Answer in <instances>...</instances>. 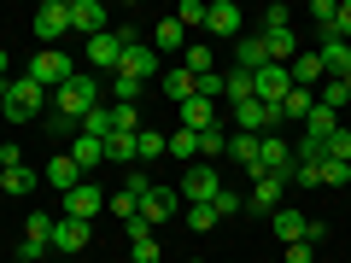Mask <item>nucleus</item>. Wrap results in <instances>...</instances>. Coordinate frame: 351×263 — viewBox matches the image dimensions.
<instances>
[{
    "label": "nucleus",
    "mask_w": 351,
    "mask_h": 263,
    "mask_svg": "<svg viewBox=\"0 0 351 263\" xmlns=\"http://www.w3.org/2000/svg\"><path fill=\"white\" fill-rule=\"evenodd\" d=\"M100 105V76H88V71H76L71 82L53 94V117H64V123H76L82 129V117Z\"/></svg>",
    "instance_id": "obj_1"
},
{
    "label": "nucleus",
    "mask_w": 351,
    "mask_h": 263,
    "mask_svg": "<svg viewBox=\"0 0 351 263\" xmlns=\"http://www.w3.org/2000/svg\"><path fill=\"white\" fill-rule=\"evenodd\" d=\"M47 105H53V94L41 82H29V76H12V82L0 88V112L12 117V123H29V117L47 112Z\"/></svg>",
    "instance_id": "obj_2"
},
{
    "label": "nucleus",
    "mask_w": 351,
    "mask_h": 263,
    "mask_svg": "<svg viewBox=\"0 0 351 263\" xmlns=\"http://www.w3.org/2000/svg\"><path fill=\"white\" fill-rule=\"evenodd\" d=\"M129 41H141V29H135V24H112L106 36H94V41L82 47V59H88V64H100V71H112V76H117V59H123V47H129Z\"/></svg>",
    "instance_id": "obj_3"
},
{
    "label": "nucleus",
    "mask_w": 351,
    "mask_h": 263,
    "mask_svg": "<svg viewBox=\"0 0 351 263\" xmlns=\"http://www.w3.org/2000/svg\"><path fill=\"white\" fill-rule=\"evenodd\" d=\"M24 76H29V82H41L47 94H59V88L76 76V59H71L64 47H41V53H36V64H29Z\"/></svg>",
    "instance_id": "obj_4"
},
{
    "label": "nucleus",
    "mask_w": 351,
    "mask_h": 263,
    "mask_svg": "<svg viewBox=\"0 0 351 263\" xmlns=\"http://www.w3.org/2000/svg\"><path fill=\"white\" fill-rule=\"evenodd\" d=\"M176 193H182V205H211L217 193H223V175H217V164H188Z\"/></svg>",
    "instance_id": "obj_5"
},
{
    "label": "nucleus",
    "mask_w": 351,
    "mask_h": 263,
    "mask_svg": "<svg viewBox=\"0 0 351 263\" xmlns=\"http://www.w3.org/2000/svg\"><path fill=\"white\" fill-rule=\"evenodd\" d=\"M71 36V0H41L36 6V41L41 47H59Z\"/></svg>",
    "instance_id": "obj_6"
},
{
    "label": "nucleus",
    "mask_w": 351,
    "mask_h": 263,
    "mask_svg": "<svg viewBox=\"0 0 351 263\" xmlns=\"http://www.w3.org/2000/svg\"><path fill=\"white\" fill-rule=\"evenodd\" d=\"M170 64L152 53V41H129L123 59H117V76H135V82H152V76H164Z\"/></svg>",
    "instance_id": "obj_7"
},
{
    "label": "nucleus",
    "mask_w": 351,
    "mask_h": 263,
    "mask_svg": "<svg viewBox=\"0 0 351 263\" xmlns=\"http://www.w3.org/2000/svg\"><path fill=\"white\" fill-rule=\"evenodd\" d=\"M234 129H240V135H276V129H281V105H263V100L234 105Z\"/></svg>",
    "instance_id": "obj_8"
},
{
    "label": "nucleus",
    "mask_w": 351,
    "mask_h": 263,
    "mask_svg": "<svg viewBox=\"0 0 351 263\" xmlns=\"http://www.w3.org/2000/svg\"><path fill=\"white\" fill-rule=\"evenodd\" d=\"M47 251H53V216H47V211H29L24 246H18V263H36V258H47Z\"/></svg>",
    "instance_id": "obj_9"
},
{
    "label": "nucleus",
    "mask_w": 351,
    "mask_h": 263,
    "mask_svg": "<svg viewBox=\"0 0 351 263\" xmlns=\"http://www.w3.org/2000/svg\"><path fill=\"white\" fill-rule=\"evenodd\" d=\"M100 211H106V188H94V181L71 188V193H64V205H59V216H76V223H94Z\"/></svg>",
    "instance_id": "obj_10"
},
{
    "label": "nucleus",
    "mask_w": 351,
    "mask_h": 263,
    "mask_svg": "<svg viewBox=\"0 0 351 263\" xmlns=\"http://www.w3.org/2000/svg\"><path fill=\"white\" fill-rule=\"evenodd\" d=\"M205 29L223 36V41H240V36H246V18H240L234 0H211V6H205Z\"/></svg>",
    "instance_id": "obj_11"
},
{
    "label": "nucleus",
    "mask_w": 351,
    "mask_h": 263,
    "mask_svg": "<svg viewBox=\"0 0 351 263\" xmlns=\"http://www.w3.org/2000/svg\"><path fill=\"white\" fill-rule=\"evenodd\" d=\"M287 88H293L287 64H263V71L252 76V100H263V105H281V100H287Z\"/></svg>",
    "instance_id": "obj_12"
},
{
    "label": "nucleus",
    "mask_w": 351,
    "mask_h": 263,
    "mask_svg": "<svg viewBox=\"0 0 351 263\" xmlns=\"http://www.w3.org/2000/svg\"><path fill=\"white\" fill-rule=\"evenodd\" d=\"M71 29L94 41V36H106V29H112V12H106L100 0H71Z\"/></svg>",
    "instance_id": "obj_13"
},
{
    "label": "nucleus",
    "mask_w": 351,
    "mask_h": 263,
    "mask_svg": "<svg viewBox=\"0 0 351 263\" xmlns=\"http://www.w3.org/2000/svg\"><path fill=\"white\" fill-rule=\"evenodd\" d=\"M281 193H287V181H281V175H258V181H252V193H246V211L276 216V211H281Z\"/></svg>",
    "instance_id": "obj_14"
},
{
    "label": "nucleus",
    "mask_w": 351,
    "mask_h": 263,
    "mask_svg": "<svg viewBox=\"0 0 351 263\" xmlns=\"http://www.w3.org/2000/svg\"><path fill=\"white\" fill-rule=\"evenodd\" d=\"M269 228H276L281 246H299V240H311V216H304V211H287V205L269 216Z\"/></svg>",
    "instance_id": "obj_15"
},
{
    "label": "nucleus",
    "mask_w": 351,
    "mask_h": 263,
    "mask_svg": "<svg viewBox=\"0 0 351 263\" xmlns=\"http://www.w3.org/2000/svg\"><path fill=\"white\" fill-rule=\"evenodd\" d=\"M316 59H322V76H328V82H334V76H351V47H346V41L322 36V41H316Z\"/></svg>",
    "instance_id": "obj_16"
},
{
    "label": "nucleus",
    "mask_w": 351,
    "mask_h": 263,
    "mask_svg": "<svg viewBox=\"0 0 351 263\" xmlns=\"http://www.w3.org/2000/svg\"><path fill=\"white\" fill-rule=\"evenodd\" d=\"M176 117H182V129H193V135H199V129H211V123H223L217 100H199V94H193L188 105H176Z\"/></svg>",
    "instance_id": "obj_17"
},
{
    "label": "nucleus",
    "mask_w": 351,
    "mask_h": 263,
    "mask_svg": "<svg viewBox=\"0 0 351 263\" xmlns=\"http://www.w3.org/2000/svg\"><path fill=\"white\" fill-rule=\"evenodd\" d=\"M176 199H182L176 188H158V181H152V193L141 199V216H147L152 228H158V223H170V216H176Z\"/></svg>",
    "instance_id": "obj_18"
},
{
    "label": "nucleus",
    "mask_w": 351,
    "mask_h": 263,
    "mask_svg": "<svg viewBox=\"0 0 351 263\" xmlns=\"http://www.w3.org/2000/svg\"><path fill=\"white\" fill-rule=\"evenodd\" d=\"M263 53H269V64H293L299 59V36H293V29H263Z\"/></svg>",
    "instance_id": "obj_19"
},
{
    "label": "nucleus",
    "mask_w": 351,
    "mask_h": 263,
    "mask_svg": "<svg viewBox=\"0 0 351 263\" xmlns=\"http://www.w3.org/2000/svg\"><path fill=\"white\" fill-rule=\"evenodd\" d=\"M152 53H188V29L176 24V18H158V24H152Z\"/></svg>",
    "instance_id": "obj_20"
},
{
    "label": "nucleus",
    "mask_w": 351,
    "mask_h": 263,
    "mask_svg": "<svg viewBox=\"0 0 351 263\" xmlns=\"http://www.w3.org/2000/svg\"><path fill=\"white\" fill-rule=\"evenodd\" d=\"M41 175H47V188H59V193H71V188H82V181H88V175L76 170L71 152H64V158H47V170H41Z\"/></svg>",
    "instance_id": "obj_21"
},
{
    "label": "nucleus",
    "mask_w": 351,
    "mask_h": 263,
    "mask_svg": "<svg viewBox=\"0 0 351 263\" xmlns=\"http://www.w3.org/2000/svg\"><path fill=\"white\" fill-rule=\"evenodd\" d=\"M88 246V223L76 216H53V251H82Z\"/></svg>",
    "instance_id": "obj_22"
},
{
    "label": "nucleus",
    "mask_w": 351,
    "mask_h": 263,
    "mask_svg": "<svg viewBox=\"0 0 351 263\" xmlns=\"http://www.w3.org/2000/svg\"><path fill=\"white\" fill-rule=\"evenodd\" d=\"M287 76H293V88H311V94H316V82H328V76H322V59H316V47H304L299 59L287 64Z\"/></svg>",
    "instance_id": "obj_23"
},
{
    "label": "nucleus",
    "mask_w": 351,
    "mask_h": 263,
    "mask_svg": "<svg viewBox=\"0 0 351 263\" xmlns=\"http://www.w3.org/2000/svg\"><path fill=\"white\" fill-rule=\"evenodd\" d=\"M339 129V112H328L322 100L311 105V117H304V140H316V147H328V135Z\"/></svg>",
    "instance_id": "obj_24"
},
{
    "label": "nucleus",
    "mask_w": 351,
    "mask_h": 263,
    "mask_svg": "<svg viewBox=\"0 0 351 263\" xmlns=\"http://www.w3.org/2000/svg\"><path fill=\"white\" fill-rule=\"evenodd\" d=\"M234 64L258 76L263 64H269V53H263V36H240V41H234Z\"/></svg>",
    "instance_id": "obj_25"
},
{
    "label": "nucleus",
    "mask_w": 351,
    "mask_h": 263,
    "mask_svg": "<svg viewBox=\"0 0 351 263\" xmlns=\"http://www.w3.org/2000/svg\"><path fill=\"white\" fill-rule=\"evenodd\" d=\"M182 71H188L193 82H199V76H211V71H217V53H211V41H193V47L182 53Z\"/></svg>",
    "instance_id": "obj_26"
},
{
    "label": "nucleus",
    "mask_w": 351,
    "mask_h": 263,
    "mask_svg": "<svg viewBox=\"0 0 351 263\" xmlns=\"http://www.w3.org/2000/svg\"><path fill=\"white\" fill-rule=\"evenodd\" d=\"M71 158H76V170H100L106 164V140H94V135H76V147H71Z\"/></svg>",
    "instance_id": "obj_27"
},
{
    "label": "nucleus",
    "mask_w": 351,
    "mask_h": 263,
    "mask_svg": "<svg viewBox=\"0 0 351 263\" xmlns=\"http://www.w3.org/2000/svg\"><path fill=\"white\" fill-rule=\"evenodd\" d=\"M258 140L263 135H240V129L228 135V158H234L240 170H252V175H258Z\"/></svg>",
    "instance_id": "obj_28"
},
{
    "label": "nucleus",
    "mask_w": 351,
    "mask_h": 263,
    "mask_svg": "<svg viewBox=\"0 0 351 263\" xmlns=\"http://www.w3.org/2000/svg\"><path fill=\"white\" fill-rule=\"evenodd\" d=\"M223 100H228V112H234V105H246L252 100V71H223Z\"/></svg>",
    "instance_id": "obj_29"
},
{
    "label": "nucleus",
    "mask_w": 351,
    "mask_h": 263,
    "mask_svg": "<svg viewBox=\"0 0 351 263\" xmlns=\"http://www.w3.org/2000/svg\"><path fill=\"white\" fill-rule=\"evenodd\" d=\"M158 82H164V94H170V105H188V100H193V76L182 71V64H176V71H164Z\"/></svg>",
    "instance_id": "obj_30"
},
{
    "label": "nucleus",
    "mask_w": 351,
    "mask_h": 263,
    "mask_svg": "<svg viewBox=\"0 0 351 263\" xmlns=\"http://www.w3.org/2000/svg\"><path fill=\"white\" fill-rule=\"evenodd\" d=\"M0 188L12 193V199H29V193H36V170H29V164H12V170H6V181H0Z\"/></svg>",
    "instance_id": "obj_31"
},
{
    "label": "nucleus",
    "mask_w": 351,
    "mask_h": 263,
    "mask_svg": "<svg viewBox=\"0 0 351 263\" xmlns=\"http://www.w3.org/2000/svg\"><path fill=\"white\" fill-rule=\"evenodd\" d=\"M164 152L170 158H199V135L193 129H176V135H164Z\"/></svg>",
    "instance_id": "obj_32"
},
{
    "label": "nucleus",
    "mask_w": 351,
    "mask_h": 263,
    "mask_svg": "<svg viewBox=\"0 0 351 263\" xmlns=\"http://www.w3.org/2000/svg\"><path fill=\"white\" fill-rule=\"evenodd\" d=\"M141 105H112V135H141Z\"/></svg>",
    "instance_id": "obj_33"
},
{
    "label": "nucleus",
    "mask_w": 351,
    "mask_h": 263,
    "mask_svg": "<svg viewBox=\"0 0 351 263\" xmlns=\"http://www.w3.org/2000/svg\"><path fill=\"white\" fill-rule=\"evenodd\" d=\"M199 158H228V135H223V123L199 129Z\"/></svg>",
    "instance_id": "obj_34"
},
{
    "label": "nucleus",
    "mask_w": 351,
    "mask_h": 263,
    "mask_svg": "<svg viewBox=\"0 0 351 263\" xmlns=\"http://www.w3.org/2000/svg\"><path fill=\"white\" fill-rule=\"evenodd\" d=\"M346 181H351V164L322 158V170H316V188H346Z\"/></svg>",
    "instance_id": "obj_35"
},
{
    "label": "nucleus",
    "mask_w": 351,
    "mask_h": 263,
    "mask_svg": "<svg viewBox=\"0 0 351 263\" xmlns=\"http://www.w3.org/2000/svg\"><path fill=\"white\" fill-rule=\"evenodd\" d=\"M311 105H316L311 88H287V100H281V117H311Z\"/></svg>",
    "instance_id": "obj_36"
},
{
    "label": "nucleus",
    "mask_w": 351,
    "mask_h": 263,
    "mask_svg": "<svg viewBox=\"0 0 351 263\" xmlns=\"http://www.w3.org/2000/svg\"><path fill=\"white\" fill-rule=\"evenodd\" d=\"M217 223H223V216H217V205H188V228H193V234H211Z\"/></svg>",
    "instance_id": "obj_37"
},
{
    "label": "nucleus",
    "mask_w": 351,
    "mask_h": 263,
    "mask_svg": "<svg viewBox=\"0 0 351 263\" xmlns=\"http://www.w3.org/2000/svg\"><path fill=\"white\" fill-rule=\"evenodd\" d=\"M322 36H334V41H346V47H351V0H339V12H334V24H328ZM322 36H316V41H322Z\"/></svg>",
    "instance_id": "obj_38"
},
{
    "label": "nucleus",
    "mask_w": 351,
    "mask_h": 263,
    "mask_svg": "<svg viewBox=\"0 0 351 263\" xmlns=\"http://www.w3.org/2000/svg\"><path fill=\"white\" fill-rule=\"evenodd\" d=\"M82 135H94V140H112V112H100V105H94V112L82 117Z\"/></svg>",
    "instance_id": "obj_39"
},
{
    "label": "nucleus",
    "mask_w": 351,
    "mask_h": 263,
    "mask_svg": "<svg viewBox=\"0 0 351 263\" xmlns=\"http://www.w3.org/2000/svg\"><path fill=\"white\" fill-rule=\"evenodd\" d=\"M141 88H147V82H135V76H112V94H117V105H141Z\"/></svg>",
    "instance_id": "obj_40"
},
{
    "label": "nucleus",
    "mask_w": 351,
    "mask_h": 263,
    "mask_svg": "<svg viewBox=\"0 0 351 263\" xmlns=\"http://www.w3.org/2000/svg\"><path fill=\"white\" fill-rule=\"evenodd\" d=\"M117 193H123V199H129V205H135V211H141V199H147V193H152V181H147V175H141V170H129V181H123V188H117Z\"/></svg>",
    "instance_id": "obj_41"
},
{
    "label": "nucleus",
    "mask_w": 351,
    "mask_h": 263,
    "mask_svg": "<svg viewBox=\"0 0 351 263\" xmlns=\"http://www.w3.org/2000/svg\"><path fill=\"white\" fill-rule=\"evenodd\" d=\"M135 158H164V135L158 129H141L135 135Z\"/></svg>",
    "instance_id": "obj_42"
},
{
    "label": "nucleus",
    "mask_w": 351,
    "mask_h": 263,
    "mask_svg": "<svg viewBox=\"0 0 351 263\" xmlns=\"http://www.w3.org/2000/svg\"><path fill=\"white\" fill-rule=\"evenodd\" d=\"M135 158V135H112L106 140V164H129Z\"/></svg>",
    "instance_id": "obj_43"
},
{
    "label": "nucleus",
    "mask_w": 351,
    "mask_h": 263,
    "mask_svg": "<svg viewBox=\"0 0 351 263\" xmlns=\"http://www.w3.org/2000/svg\"><path fill=\"white\" fill-rule=\"evenodd\" d=\"M322 152H328V158H339V164H351V129L339 123L334 135H328V147H322Z\"/></svg>",
    "instance_id": "obj_44"
},
{
    "label": "nucleus",
    "mask_w": 351,
    "mask_h": 263,
    "mask_svg": "<svg viewBox=\"0 0 351 263\" xmlns=\"http://www.w3.org/2000/svg\"><path fill=\"white\" fill-rule=\"evenodd\" d=\"M176 24H182V29L199 24V29H205V0H182V6H176Z\"/></svg>",
    "instance_id": "obj_45"
},
{
    "label": "nucleus",
    "mask_w": 351,
    "mask_h": 263,
    "mask_svg": "<svg viewBox=\"0 0 351 263\" xmlns=\"http://www.w3.org/2000/svg\"><path fill=\"white\" fill-rule=\"evenodd\" d=\"M334 12H339V0H311V18H316V36H322V29L334 24Z\"/></svg>",
    "instance_id": "obj_46"
},
{
    "label": "nucleus",
    "mask_w": 351,
    "mask_h": 263,
    "mask_svg": "<svg viewBox=\"0 0 351 263\" xmlns=\"http://www.w3.org/2000/svg\"><path fill=\"white\" fill-rule=\"evenodd\" d=\"M123 234H129V246H141V240H152V223H147V216H129V223H123Z\"/></svg>",
    "instance_id": "obj_47"
},
{
    "label": "nucleus",
    "mask_w": 351,
    "mask_h": 263,
    "mask_svg": "<svg viewBox=\"0 0 351 263\" xmlns=\"http://www.w3.org/2000/svg\"><path fill=\"white\" fill-rule=\"evenodd\" d=\"M211 205H217V216H234V211H246V199H240V193H228V188H223V193H217V199H211Z\"/></svg>",
    "instance_id": "obj_48"
},
{
    "label": "nucleus",
    "mask_w": 351,
    "mask_h": 263,
    "mask_svg": "<svg viewBox=\"0 0 351 263\" xmlns=\"http://www.w3.org/2000/svg\"><path fill=\"white\" fill-rule=\"evenodd\" d=\"M158 258H164V251H158V240H141V246L129 251V263H158Z\"/></svg>",
    "instance_id": "obj_49"
},
{
    "label": "nucleus",
    "mask_w": 351,
    "mask_h": 263,
    "mask_svg": "<svg viewBox=\"0 0 351 263\" xmlns=\"http://www.w3.org/2000/svg\"><path fill=\"white\" fill-rule=\"evenodd\" d=\"M263 29H293V12H287V6H269V18H263Z\"/></svg>",
    "instance_id": "obj_50"
},
{
    "label": "nucleus",
    "mask_w": 351,
    "mask_h": 263,
    "mask_svg": "<svg viewBox=\"0 0 351 263\" xmlns=\"http://www.w3.org/2000/svg\"><path fill=\"white\" fill-rule=\"evenodd\" d=\"M316 258V246H311V240H299V246H287V263H311Z\"/></svg>",
    "instance_id": "obj_51"
},
{
    "label": "nucleus",
    "mask_w": 351,
    "mask_h": 263,
    "mask_svg": "<svg viewBox=\"0 0 351 263\" xmlns=\"http://www.w3.org/2000/svg\"><path fill=\"white\" fill-rule=\"evenodd\" d=\"M6 64H12V59H6V53H0V88H6V82H12V76H6Z\"/></svg>",
    "instance_id": "obj_52"
},
{
    "label": "nucleus",
    "mask_w": 351,
    "mask_h": 263,
    "mask_svg": "<svg viewBox=\"0 0 351 263\" xmlns=\"http://www.w3.org/2000/svg\"><path fill=\"white\" fill-rule=\"evenodd\" d=\"M193 263H205V258H193Z\"/></svg>",
    "instance_id": "obj_53"
}]
</instances>
